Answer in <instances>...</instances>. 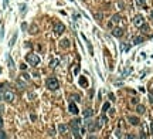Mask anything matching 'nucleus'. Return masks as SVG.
I'll return each mask as SVG.
<instances>
[{
    "label": "nucleus",
    "instance_id": "obj_15",
    "mask_svg": "<svg viewBox=\"0 0 153 139\" xmlns=\"http://www.w3.org/2000/svg\"><path fill=\"white\" fill-rule=\"evenodd\" d=\"M92 115H94V111H92V109H85V111H84V116H85V118H91Z\"/></svg>",
    "mask_w": 153,
    "mask_h": 139
},
{
    "label": "nucleus",
    "instance_id": "obj_33",
    "mask_svg": "<svg viewBox=\"0 0 153 139\" xmlns=\"http://www.w3.org/2000/svg\"><path fill=\"white\" fill-rule=\"evenodd\" d=\"M20 68H21V70H26V68H27V65H26V64H20Z\"/></svg>",
    "mask_w": 153,
    "mask_h": 139
},
{
    "label": "nucleus",
    "instance_id": "obj_5",
    "mask_svg": "<svg viewBox=\"0 0 153 139\" xmlns=\"http://www.w3.org/2000/svg\"><path fill=\"white\" fill-rule=\"evenodd\" d=\"M3 99H4L6 102H13V101H14V94H13L11 91H4V92H3Z\"/></svg>",
    "mask_w": 153,
    "mask_h": 139
},
{
    "label": "nucleus",
    "instance_id": "obj_20",
    "mask_svg": "<svg viewBox=\"0 0 153 139\" xmlns=\"http://www.w3.org/2000/svg\"><path fill=\"white\" fill-rule=\"evenodd\" d=\"M130 71H132V68L129 67V68H126L125 71H123V74H122V78H125V77H128L129 74H130Z\"/></svg>",
    "mask_w": 153,
    "mask_h": 139
},
{
    "label": "nucleus",
    "instance_id": "obj_23",
    "mask_svg": "<svg viewBox=\"0 0 153 139\" xmlns=\"http://www.w3.org/2000/svg\"><path fill=\"white\" fill-rule=\"evenodd\" d=\"M119 20H121V16H119V14H115V16L112 17V23H118Z\"/></svg>",
    "mask_w": 153,
    "mask_h": 139
},
{
    "label": "nucleus",
    "instance_id": "obj_18",
    "mask_svg": "<svg viewBox=\"0 0 153 139\" xmlns=\"http://www.w3.org/2000/svg\"><path fill=\"white\" fill-rule=\"evenodd\" d=\"M80 85H82V87H87V85H88V81H87L85 77H81L80 78Z\"/></svg>",
    "mask_w": 153,
    "mask_h": 139
},
{
    "label": "nucleus",
    "instance_id": "obj_31",
    "mask_svg": "<svg viewBox=\"0 0 153 139\" xmlns=\"http://www.w3.org/2000/svg\"><path fill=\"white\" fill-rule=\"evenodd\" d=\"M95 17H97V20H101V19H102V14H101V13H99V14H95Z\"/></svg>",
    "mask_w": 153,
    "mask_h": 139
},
{
    "label": "nucleus",
    "instance_id": "obj_24",
    "mask_svg": "<svg viewBox=\"0 0 153 139\" xmlns=\"http://www.w3.org/2000/svg\"><path fill=\"white\" fill-rule=\"evenodd\" d=\"M50 65L53 67V68H55V67L58 65V60H57V58H55V60H51V63H50Z\"/></svg>",
    "mask_w": 153,
    "mask_h": 139
},
{
    "label": "nucleus",
    "instance_id": "obj_11",
    "mask_svg": "<svg viewBox=\"0 0 153 139\" xmlns=\"http://www.w3.org/2000/svg\"><path fill=\"white\" fill-rule=\"evenodd\" d=\"M128 121L132 123V125H139V122H140V121H139V118H136V116H129Z\"/></svg>",
    "mask_w": 153,
    "mask_h": 139
},
{
    "label": "nucleus",
    "instance_id": "obj_34",
    "mask_svg": "<svg viewBox=\"0 0 153 139\" xmlns=\"http://www.w3.org/2000/svg\"><path fill=\"white\" fill-rule=\"evenodd\" d=\"M115 133H116V136H118V138H121V131H119V129L115 132Z\"/></svg>",
    "mask_w": 153,
    "mask_h": 139
},
{
    "label": "nucleus",
    "instance_id": "obj_27",
    "mask_svg": "<svg viewBox=\"0 0 153 139\" xmlns=\"http://www.w3.org/2000/svg\"><path fill=\"white\" fill-rule=\"evenodd\" d=\"M6 138H7V135H6L3 131H0V139H6Z\"/></svg>",
    "mask_w": 153,
    "mask_h": 139
},
{
    "label": "nucleus",
    "instance_id": "obj_10",
    "mask_svg": "<svg viewBox=\"0 0 153 139\" xmlns=\"http://www.w3.org/2000/svg\"><path fill=\"white\" fill-rule=\"evenodd\" d=\"M81 37H82V38L85 40V43H87V46H88V50H89V54H91V56H94V48H92V46H91V43H89V41H88V38H87V37H85L84 34H81Z\"/></svg>",
    "mask_w": 153,
    "mask_h": 139
},
{
    "label": "nucleus",
    "instance_id": "obj_7",
    "mask_svg": "<svg viewBox=\"0 0 153 139\" xmlns=\"http://www.w3.org/2000/svg\"><path fill=\"white\" fill-rule=\"evenodd\" d=\"M54 31H55V34H63L65 31V26L63 23H55L54 24Z\"/></svg>",
    "mask_w": 153,
    "mask_h": 139
},
{
    "label": "nucleus",
    "instance_id": "obj_14",
    "mask_svg": "<svg viewBox=\"0 0 153 139\" xmlns=\"http://www.w3.org/2000/svg\"><path fill=\"white\" fill-rule=\"evenodd\" d=\"M60 46H61L63 48H68V47H70V40H67V38H63Z\"/></svg>",
    "mask_w": 153,
    "mask_h": 139
},
{
    "label": "nucleus",
    "instance_id": "obj_1",
    "mask_svg": "<svg viewBox=\"0 0 153 139\" xmlns=\"http://www.w3.org/2000/svg\"><path fill=\"white\" fill-rule=\"evenodd\" d=\"M80 125H81V121L77 118V119H72L71 122H70V126H71V129H72V133L75 138H80Z\"/></svg>",
    "mask_w": 153,
    "mask_h": 139
},
{
    "label": "nucleus",
    "instance_id": "obj_9",
    "mask_svg": "<svg viewBox=\"0 0 153 139\" xmlns=\"http://www.w3.org/2000/svg\"><path fill=\"white\" fill-rule=\"evenodd\" d=\"M68 111H70V112H71V114H78V108H77V105H75V104H74V102H71V104H70V105H68Z\"/></svg>",
    "mask_w": 153,
    "mask_h": 139
},
{
    "label": "nucleus",
    "instance_id": "obj_8",
    "mask_svg": "<svg viewBox=\"0 0 153 139\" xmlns=\"http://www.w3.org/2000/svg\"><path fill=\"white\" fill-rule=\"evenodd\" d=\"M112 34L115 37H122V36H123V30H122L121 27H115L112 30Z\"/></svg>",
    "mask_w": 153,
    "mask_h": 139
},
{
    "label": "nucleus",
    "instance_id": "obj_38",
    "mask_svg": "<svg viewBox=\"0 0 153 139\" xmlns=\"http://www.w3.org/2000/svg\"><path fill=\"white\" fill-rule=\"evenodd\" d=\"M21 28H23V30H26V28H27V24H26V23H23V26H21Z\"/></svg>",
    "mask_w": 153,
    "mask_h": 139
},
{
    "label": "nucleus",
    "instance_id": "obj_25",
    "mask_svg": "<svg viewBox=\"0 0 153 139\" xmlns=\"http://www.w3.org/2000/svg\"><path fill=\"white\" fill-rule=\"evenodd\" d=\"M71 101H74V102H80L81 99H80L78 95H72V97H71Z\"/></svg>",
    "mask_w": 153,
    "mask_h": 139
},
{
    "label": "nucleus",
    "instance_id": "obj_35",
    "mask_svg": "<svg viewBox=\"0 0 153 139\" xmlns=\"http://www.w3.org/2000/svg\"><path fill=\"white\" fill-rule=\"evenodd\" d=\"M3 128V119H1V116H0V129Z\"/></svg>",
    "mask_w": 153,
    "mask_h": 139
},
{
    "label": "nucleus",
    "instance_id": "obj_13",
    "mask_svg": "<svg viewBox=\"0 0 153 139\" xmlns=\"http://www.w3.org/2000/svg\"><path fill=\"white\" fill-rule=\"evenodd\" d=\"M143 40H145V38H143L142 36L135 37V38H133V44H135V46H137V44H142V43H143Z\"/></svg>",
    "mask_w": 153,
    "mask_h": 139
},
{
    "label": "nucleus",
    "instance_id": "obj_42",
    "mask_svg": "<svg viewBox=\"0 0 153 139\" xmlns=\"http://www.w3.org/2000/svg\"><path fill=\"white\" fill-rule=\"evenodd\" d=\"M152 133H153V122H152Z\"/></svg>",
    "mask_w": 153,
    "mask_h": 139
},
{
    "label": "nucleus",
    "instance_id": "obj_6",
    "mask_svg": "<svg viewBox=\"0 0 153 139\" xmlns=\"http://www.w3.org/2000/svg\"><path fill=\"white\" fill-rule=\"evenodd\" d=\"M85 128H87L88 131L94 132V131H97V123L94 122V121H91V119H88V118H87V122H85Z\"/></svg>",
    "mask_w": 153,
    "mask_h": 139
},
{
    "label": "nucleus",
    "instance_id": "obj_26",
    "mask_svg": "<svg viewBox=\"0 0 153 139\" xmlns=\"http://www.w3.org/2000/svg\"><path fill=\"white\" fill-rule=\"evenodd\" d=\"M109 106H111V105H109V102H105L104 106H102V111H104V112H105V111H108V109H109Z\"/></svg>",
    "mask_w": 153,
    "mask_h": 139
},
{
    "label": "nucleus",
    "instance_id": "obj_4",
    "mask_svg": "<svg viewBox=\"0 0 153 139\" xmlns=\"http://www.w3.org/2000/svg\"><path fill=\"white\" fill-rule=\"evenodd\" d=\"M133 24L136 26V27H142V26L145 24V19H143V16L136 14V16L133 17Z\"/></svg>",
    "mask_w": 153,
    "mask_h": 139
},
{
    "label": "nucleus",
    "instance_id": "obj_40",
    "mask_svg": "<svg viewBox=\"0 0 153 139\" xmlns=\"http://www.w3.org/2000/svg\"><path fill=\"white\" fill-rule=\"evenodd\" d=\"M150 92H152V94H153V85H152V87H150Z\"/></svg>",
    "mask_w": 153,
    "mask_h": 139
},
{
    "label": "nucleus",
    "instance_id": "obj_28",
    "mask_svg": "<svg viewBox=\"0 0 153 139\" xmlns=\"http://www.w3.org/2000/svg\"><path fill=\"white\" fill-rule=\"evenodd\" d=\"M20 10H21V14H24L26 13V4H21V9H20Z\"/></svg>",
    "mask_w": 153,
    "mask_h": 139
},
{
    "label": "nucleus",
    "instance_id": "obj_12",
    "mask_svg": "<svg viewBox=\"0 0 153 139\" xmlns=\"http://www.w3.org/2000/svg\"><path fill=\"white\" fill-rule=\"evenodd\" d=\"M67 129H68V126L64 125V123H60V125H58V131H60V133H65Z\"/></svg>",
    "mask_w": 153,
    "mask_h": 139
},
{
    "label": "nucleus",
    "instance_id": "obj_30",
    "mask_svg": "<svg viewBox=\"0 0 153 139\" xmlns=\"http://www.w3.org/2000/svg\"><path fill=\"white\" fill-rule=\"evenodd\" d=\"M21 77H23V78H24L26 81H28V80H30V78H28V75H27V74H23V75H21Z\"/></svg>",
    "mask_w": 153,
    "mask_h": 139
},
{
    "label": "nucleus",
    "instance_id": "obj_2",
    "mask_svg": "<svg viewBox=\"0 0 153 139\" xmlns=\"http://www.w3.org/2000/svg\"><path fill=\"white\" fill-rule=\"evenodd\" d=\"M47 88L51 91H55L60 88V82H58V80L57 78H54V77H50L48 80H47Z\"/></svg>",
    "mask_w": 153,
    "mask_h": 139
},
{
    "label": "nucleus",
    "instance_id": "obj_41",
    "mask_svg": "<svg viewBox=\"0 0 153 139\" xmlns=\"http://www.w3.org/2000/svg\"><path fill=\"white\" fill-rule=\"evenodd\" d=\"M150 17H152V20H153V11H152V13H150Z\"/></svg>",
    "mask_w": 153,
    "mask_h": 139
},
{
    "label": "nucleus",
    "instance_id": "obj_16",
    "mask_svg": "<svg viewBox=\"0 0 153 139\" xmlns=\"http://www.w3.org/2000/svg\"><path fill=\"white\" fill-rule=\"evenodd\" d=\"M7 64L10 67V70H14V63H13V60H11L10 56H7Z\"/></svg>",
    "mask_w": 153,
    "mask_h": 139
},
{
    "label": "nucleus",
    "instance_id": "obj_3",
    "mask_svg": "<svg viewBox=\"0 0 153 139\" xmlns=\"http://www.w3.org/2000/svg\"><path fill=\"white\" fill-rule=\"evenodd\" d=\"M26 60H27L31 65H38V63H40V58L37 57L36 54H27V56H26Z\"/></svg>",
    "mask_w": 153,
    "mask_h": 139
},
{
    "label": "nucleus",
    "instance_id": "obj_36",
    "mask_svg": "<svg viewBox=\"0 0 153 139\" xmlns=\"http://www.w3.org/2000/svg\"><path fill=\"white\" fill-rule=\"evenodd\" d=\"M3 111H4V108H3V105H0V115L3 114Z\"/></svg>",
    "mask_w": 153,
    "mask_h": 139
},
{
    "label": "nucleus",
    "instance_id": "obj_39",
    "mask_svg": "<svg viewBox=\"0 0 153 139\" xmlns=\"http://www.w3.org/2000/svg\"><path fill=\"white\" fill-rule=\"evenodd\" d=\"M149 98H150V102H153V95H150Z\"/></svg>",
    "mask_w": 153,
    "mask_h": 139
},
{
    "label": "nucleus",
    "instance_id": "obj_19",
    "mask_svg": "<svg viewBox=\"0 0 153 139\" xmlns=\"http://www.w3.org/2000/svg\"><path fill=\"white\" fill-rule=\"evenodd\" d=\"M16 38H17V33H14V36L11 37V40H10V43H9V46H10V47H13V46H14V43H16Z\"/></svg>",
    "mask_w": 153,
    "mask_h": 139
},
{
    "label": "nucleus",
    "instance_id": "obj_22",
    "mask_svg": "<svg viewBox=\"0 0 153 139\" xmlns=\"http://www.w3.org/2000/svg\"><path fill=\"white\" fill-rule=\"evenodd\" d=\"M140 28H142V33H149V26L147 24H143Z\"/></svg>",
    "mask_w": 153,
    "mask_h": 139
},
{
    "label": "nucleus",
    "instance_id": "obj_21",
    "mask_svg": "<svg viewBox=\"0 0 153 139\" xmlns=\"http://www.w3.org/2000/svg\"><path fill=\"white\" fill-rule=\"evenodd\" d=\"M145 1L146 0H136V6L137 7H145Z\"/></svg>",
    "mask_w": 153,
    "mask_h": 139
},
{
    "label": "nucleus",
    "instance_id": "obj_32",
    "mask_svg": "<svg viewBox=\"0 0 153 139\" xmlns=\"http://www.w3.org/2000/svg\"><path fill=\"white\" fill-rule=\"evenodd\" d=\"M3 4H4V9L7 7V4H9V0H3Z\"/></svg>",
    "mask_w": 153,
    "mask_h": 139
},
{
    "label": "nucleus",
    "instance_id": "obj_29",
    "mask_svg": "<svg viewBox=\"0 0 153 139\" xmlns=\"http://www.w3.org/2000/svg\"><path fill=\"white\" fill-rule=\"evenodd\" d=\"M80 70H81V68H80V65H77V68H75V70H74V74H75V75H77V74L80 73Z\"/></svg>",
    "mask_w": 153,
    "mask_h": 139
},
{
    "label": "nucleus",
    "instance_id": "obj_37",
    "mask_svg": "<svg viewBox=\"0 0 153 139\" xmlns=\"http://www.w3.org/2000/svg\"><path fill=\"white\" fill-rule=\"evenodd\" d=\"M30 118H31V121H36L37 118H36V115H30Z\"/></svg>",
    "mask_w": 153,
    "mask_h": 139
},
{
    "label": "nucleus",
    "instance_id": "obj_17",
    "mask_svg": "<svg viewBox=\"0 0 153 139\" xmlns=\"http://www.w3.org/2000/svg\"><path fill=\"white\" fill-rule=\"evenodd\" d=\"M136 111H137V114H145V106L143 105H136Z\"/></svg>",
    "mask_w": 153,
    "mask_h": 139
}]
</instances>
